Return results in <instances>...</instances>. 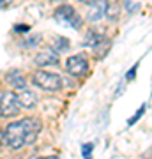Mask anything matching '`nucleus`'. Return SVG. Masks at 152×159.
Masks as SVG:
<instances>
[{"label": "nucleus", "mask_w": 152, "mask_h": 159, "mask_svg": "<svg viewBox=\"0 0 152 159\" xmlns=\"http://www.w3.org/2000/svg\"><path fill=\"white\" fill-rule=\"evenodd\" d=\"M32 83L48 92L62 90V87H64L62 76H58L57 73H50V71H43V69L35 71L32 74Z\"/></svg>", "instance_id": "f257e3e1"}, {"label": "nucleus", "mask_w": 152, "mask_h": 159, "mask_svg": "<svg viewBox=\"0 0 152 159\" xmlns=\"http://www.w3.org/2000/svg\"><path fill=\"white\" fill-rule=\"evenodd\" d=\"M4 136H6V145H9L11 148L18 150L23 145H27V129H25V122H11L7 124L6 131H4Z\"/></svg>", "instance_id": "f03ea898"}, {"label": "nucleus", "mask_w": 152, "mask_h": 159, "mask_svg": "<svg viewBox=\"0 0 152 159\" xmlns=\"http://www.w3.org/2000/svg\"><path fill=\"white\" fill-rule=\"evenodd\" d=\"M53 18H55L57 21L60 23V25H66V27H71V29L78 30L81 27V16H80L76 9L67 4H62V6H58L53 12Z\"/></svg>", "instance_id": "7ed1b4c3"}, {"label": "nucleus", "mask_w": 152, "mask_h": 159, "mask_svg": "<svg viewBox=\"0 0 152 159\" xmlns=\"http://www.w3.org/2000/svg\"><path fill=\"white\" fill-rule=\"evenodd\" d=\"M21 104L18 101V97L14 92H4L0 97V117L2 119H12L20 115Z\"/></svg>", "instance_id": "20e7f679"}, {"label": "nucleus", "mask_w": 152, "mask_h": 159, "mask_svg": "<svg viewBox=\"0 0 152 159\" xmlns=\"http://www.w3.org/2000/svg\"><path fill=\"white\" fill-rule=\"evenodd\" d=\"M66 71L74 78H81L89 71V62L83 55H73L66 60Z\"/></svg>", "instance_id": "39448f33"}, {"label": "nucleus", "mask_w": 152, "mask_h": 159, "mask_svg": "<svg viewBox=\"0 0 152 159\" xmlns=\"http://www.w3.org/2000/svg\"><path fill=\"white\" fill-rule=\"evenodd\" d=\"M108 0H94L90 2V7L87 11V21H97L106 14Z\"/></svg>", "instance_id": "423d86ee"}, {"label": "nucleus", "mask_w": 152, "mask_h": 159, "mask_svg": "<svg viewBox=\"0 0 152 159\" xmlns=\"http://www.w3.org/2000/svg\"><path fill=\"white\" fill-rule=\"evenodd\" d=\"M58 53L53 50H46V51H39L34 57V64L39 66V67H44V66H58Z\"/></svg>", "instance_id": "0eeeda50"}, {"label": "nucleus", "mask_w": 152, "mask_h": 159, "mask_svg": "<svg viewBox=\"0 0 152 159\" xmlns=\"http://www.w3.org/2000/svg\"><path fill=\"white\" fill-rule=\"evenodd\" d=\"M16 97H18V101H20V104H21V108H25V110H32L35 106V102H37L35 94L32 90H28L27 87L20 89L16 92Z\"/></svg>", "instance_id": "6e6552de"}, {"label": "nucleus", "mask_w": 152, "mask_h": 159, "mask_svg": "<svg viewBox=\"0 0 152 159\" xmlns=\"http://www.w3.org/2000/svg\"><path fill=\"white\" fill-rule=\"evenodd\" d=\"M7 83L11 87H14L16 90H20V89H25L27 87V81H25V78H23V74L20 73V71H16V69H12V71H9L6 76Z\"/></svg>", "instance_id": "1a4fd4ad"}, {"label": "nucleus", "mask_w": 152, "mask_h": 159, "mask_svg": "<svg viewBox=\"0 0 152 159\" xmlns=\"http://www.w3.org/2000/svg\"><path fill=\"white\" fill-rule=\"evenodd\" d=\"M103 41H104V34H99V32H96V30H89V32H87V39H85V43L90 44L92 48L97 46L99 43H103Z\"/></svg>", "instance_id": "9d476101"}, {"label": "nucleus", "mask_w": 152, "mask_h": 159, "mask_svg": "<svg viewBox=\"0 0 152 159\" xmlns=\"http://www.w3.org/2000/svg\"><path fill=\"white\" fill-rule=\"evenodd\" d=\"M118 12H120V9H118V4H117V2H115V0H108L106 16L110 18V20H117V18H118Z\"/></svg>", "instance_id": "9b49d317"}, {"label": "nucleus", "mask_w": 152, "mask_h": 159, "mask_svg": "<svg viewBox=\"0 0 152 159\" xmlns=\"http://www.w3.org/2000/svg\"><path fill=\"white\" fill-rule=\"evenodd\" d=\"M67 48H69V41L64 39V37H58V35L51 43V50L53 51H62V50H67Z\"/></svg>", "instance_id": "f8f14e48"}, {"label": "nucleus", "mask_w": 152, "mask_h": 159, "mask_svg": "<svg viewBox=\"0 0 152 159\" xmlns=\"http://www.w3.org/2000/svg\"><path fill=\"white\" fill-rule=\"evenodd\" d=\"M92 143H87V145H83L81 147V154H83L85 159H92Z\"/></svg>", "instance_id": "ddd939ff"}, {"label": "nucleus", "mask_w": 152, "mask_h": 159, "mask_svg": "<svg viewBox=\"0 0 152 159\" xmlns=\"http://www.w3.org/2000/svg\"><path fill=\"white\" fill-rule=\"evenodd\" d=\"M143 111H145V106H141V108L138 110V111H136V113L133 115V117H131L129 120H127V124H129V125L136 124V120H138V119H140V117H141V115H143Z\"/></svg>", "instance_id": "4468645a"}, {"label": "nucleus", "mask_w": 152, "mask_h": 159, "mask_svg": "<svg viewBox=\"0 0 152 159\" xmlns=\"http://www.w3.org/2000/svg\"><path fill=\"white\" fill-rule=\"evenodd\" d=\"M126 7H127V12H135L140 6H138V4H131V2H126Z\"/></svg>", "instance_id": "2eb2a0df"}, {"label": "nucleus", "mask_w": 152, "mask_h": 159, "mask_svg": "<svg viewBox=\"0 0 152 159\" xmlns=\"http://www.w3.org/2000/svg\"><path fill=\"white\" fill-rule=\"evenodd\" d=\"M11 2L12 0H0V9H6V7L11 6Z\"/></svg>", "instance_id": "dca6fc26"}, {"label": "nucleus", "mask_w": 152, "mask_h": 159, "mask_svg": "<svg viewBox=\"0 0 152 159\" xmlns=\"http://www.w3.org/2000/svg\"><path fill=\"white\" fill-rule=\"evenodd\" d=\"M2 145H6V136H4V133H0V148Z\"/></svg>", "instance_id": "f3484780"}, {"label": "nucleus", "mask_w": 152, "mask_h": 159, "mask_svg": "<svg viewBox=\"0 0 152 159\" xmlns=\"http://www.w3.org/2000/svg\"><path fill=\"white\" fill-rule=\"evenodd\" d=\"M30 159H50V157H44V156H35V157H30Z\"/></svg>", "instance_id": "a211bd4d"}, {"label": "nucleus", "mask_w": 152, "mask_h": 159, "mask_svg": "<svg viewBox=\"0 0 152 159\" xmlns=\"http://www.w3.org/2000/svg\"><path fill=\"white\" fill-rule=\"evenodd\" d=\"M53 2H66V0H53Z\"/></svg>", "instance_id": "6ab92c4d"}, {"label": "nucleus", "mask_w": 152, "mask_h": 159, "mask_svg": "<svg viewBox=\"0 0 152 159\" xmlns=\"http://www.w3.org/2000/svg\"><path fill=\"white\" fill-rule=\"evenodd\" d=\"M80 2H90V0H80Z\"/></svg>", "instance_id": "aec40b11"}]
</instances>
